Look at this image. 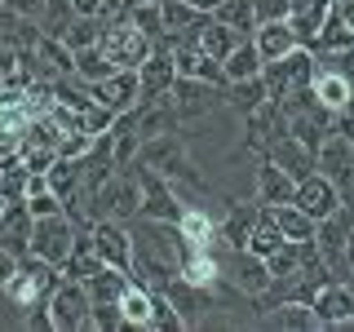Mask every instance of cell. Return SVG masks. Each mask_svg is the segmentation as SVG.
Here are the masks:
<instances>
[{"instance_id":"obj_12","label":"cell","mask_w":354,"mask_h":332,"mask_svg":"<svg viewBox=\"0 0 354 332\" xmlns=\"http://www.w3.org/2000/svg\"><path fill=\"white\" fill-rule=\"evenodd\" d=\"M129 169L138 173V182H142V213L138 217H155V221H177L182 217L186 204L177 199L169 177H160L155 169H147V164H129Z\"/></svg>"},{"instance_id":"obj_38","label":"cell","mask_w":354,"mask_h":332,"mask_svg":"<svg viewBox=\"0 0 354 332\" xmlns=\"http://www.w3.org/2000/svg\"><path fill=\"white\" fill-rule=\"evenodd\" d=\"M88 328H97V332H115V328H124L120 302H93V310H88Z\"/></svg>"},{"instance_id":"obj_39","label":"cell","mask_w":354,"mask_h":332,"mask_svg":"<svg viewBox=\"0 0 354 332\" xmlns=\"http://www.w3.org/2000/svg\"><path fill=\"white\" fill-rule=\"evenodd\" d=\"M71 9L80 18H102V22H111V18H120L124 0H71Z\"/></svg>"},{"instance_id":"obj_33","label":"cell","mask_w":354,"mask_h":332,"mask_svg":"<svg viewBox=\"0 0 354 332\" xmlns=\"http://www.w3.org/2000/svg\"><path fill=\"white\" fill-rule=\"evenodd\" d=\"M111 71H115V62L106 58L102 44H84V49H75V80L97 84V80H106Z\"/></svg>"},{"instance_id":"obj_8","label":"cell","mask_w":354,"mask_h":332,"mask_svg":"<svg viewBox=\"0 0 354 332\" xmlns=\"http://www.w3.org/2000/svg\"><path fill=\"white\" fill-rule=\"evenodd\" d=\"M75 221L66 213H53V217H36V226H31V257L49 261L62 270V261L71 257V243H75Z\"/></svg>"},{"instance_id":"obj_27","label":"cell","mask_w":354,"mask_h":332,"mask_svg":"<svg viewBox=\"0 0 354 332\" xmlns=\"http://www.w3.org/2000/svg\"><path fill=\"white\" fill-rule=\"evenodd\" d=\"M221 71H226V84L261 75V53H257V44H252V36H243L235 49H230L226 58H221Z\"/></svg>"},{"instance_id":"obj_9","label":"cell","mask_w":354,"mask_h":332,"mask_svg":"<svg viewBox=\"0 0 354 332\" xmlns=\"http://www.w3.org/2000/svg\"><path fill=\"white\" fill-rule=\"evenodd\" d=\"M97 44L106 49V58L115 66H133V71H138V66L151 58V49H155V40L142 36L129 18H111L102 27V40H97Z\"/></svg>"},{"instance_id":"obj_36","label":"cell","mask_w":354,"mask_h":332,"mask_svg":"<svg viewBox=\"0 0 354 332\" xmlns=\"http://www.w3.org/2000/svg\"><path fill=\"white\" fill-rule=\"evenodd\" d=\"M213 18H221L226 27H235L239 36H252V27H257V18H252V0H221L213 9Z\"/></svg>"},{"instance_id":"obj_28","label":"cell","mask_w":354,"mask_h":332,"mask_svg":"<svg viewBox=\"0 0 354 332\" xmlns=\"http://www.w3.org/2000/svg\"><path fill=\"white\" fill-rule=\"evenodd\" d=\"M341 49H354V27L346 22V14L337 9V0H332L324 27H319V44H315V53H341Z\"/></svg>"},{"instance_id":"obj_44","label":"cell","mask_w":354,"mask_h":332,"mask_svg":"<svg viewBox=\"0 0 354 332\" xmlns=\"http://www.w3.org/2000/svg\"><path fill=\"white\" fill-rule=\"evenodd\" d=\"M346 279L354 284V235H350V243H346Z\"/></svg>"},{"instance_id":"obj_17","label":"cell","mask_w":354,"mask_h":332,"mask_svg":"<svg viewBox=\"0 0 354 332\" xmlns=\"http://www.w3.org/2000/svg\"><path fill=\"white\" fill-rule=\"evenodd\" d=\"M292 199H297V204H301V208H306V213L315 217V221H324L328 213H337V208L346 204V199H341V191L328 182L324 173H310V177H301V182H297V195H292Z\"/></svg>"},{"instance_id":"obj_35","label":"cell","mask_w":354,"mask_h":332,"mask_svg":"<svg viewBox=\"0 0 354 332\" xmlns=\"http://www.w3.org/2000/svg\"><path fill=\"white\" fill-rule=\"evenodd\" d=\"M279 243H283V230L270 221V213H266V204H261V217H257V226H252V235H248V252H257V257H270Z\"/></svg>"},{"instance_id":"obj_6","label":"cell","mask_w":354,"mask_h":332,"mask_svg":"<svg viewBox=\"0 0 354 332\" xmlns=\"http://www.w3.org/2000/svg\"><path fill=\"white\" fill-rule=\"evenodd\" d=\"M88 310H93V297L80 279H62L53 284L49 293V319H53V332H84L88 328Z\"/></svg>"},{"instance_id":"obj_13","label":"cell","mask_w":354,"mask_h":332,"mask_svg":"<svg viewBox=\"0 0 354 332\" xmlns=\"http://www.w3.org/2000/svg\"><path fill=\"white\" fill-rule=\"evenodd\" d=\"M88 239H93L97 257H102L106 266H115V270L129 275V266H133V235H129V221L97 217L93 226H88Z\"/></svg>"},{"instance_id":"obj_25","label":"cell","mask_w":354,"mask_h":332,"mask_svg":"<svg viewBox=\"0 0 354 332\" xmlns=\"http://www.w3.org/2000/svg\"><path fill=\"white\" fill-rule=\"evenodd\" d=\"M310 89H315V98H319L328 111H346L350 98H354L350 75L337 71V66H319V71H315V84H310Z\"/></svg>"},{"instance_id":"obj_11","label":"cell","mask_w":354,"mask_h":332,"mask_svg":"<svg viewBox=\"0 0 354 332\" xmlns=\"http://www.w3.org/2000/svg\"><path fill=\"white\" fill-rule=\"evenodd\" d=\"M283 133H288V116H283L279 98H266L257 111H248V116H243V147L257 155V160L283 138Z\"/></svg>"},{"instance_id":"obj_23","label":"cell","mask_w":354,"mask_h":332,"mask_svg":"<svg viewBox=\"0 0 354 332\" xmlns=\"http://www.w3.org/2000/svg\"><path fill=\"white\" fill-rule=\"evenodd\" d=\"M266 155H270V160L279 164V169H283L288 177H292V182H301V177H310V173H319V169H315V151H310L306 142H297L292 133H283V138L274 142V147L266 151Z\"/></svg>"},{"instance_id":"obj_5","label":"cell","mask_w":354,"mask_h":332,"mask_svg":"<svg viewBox=\"0 0 354 332\" xmlns=\"http://www.w3.org/2000/svg\"><path fill=\"white\" fill-rule=\"evenodd\" d=\"M315 71H319V53L306 49V44H297L292 53H283V58L261 66V80L270 89V98H283V93H292V89L315 84Z\"/></svg>"},{"instance_id":"obj_19","label":"cell","mask_w":354,"mask_h":332,"mask_svg":"<svg viewBox=\"0 0 354 332\" xmlns=\"http://www.w3.org/2000/svg\"><path fill=\"white\" fill-rule=\"evenodd\" d=\"M31 226H36V217H31L27 199H9L5 213H0V243L14 248L18 257H27L31 252Z\"/></svg>"},{"instance_id":"obj_2","label":"cell","mask_w":354,"mask_h":332,"mask_svg":"<svg viewBox=\"0 0 354 332\" xmlns=\"http://www.w3.org/2000/svg\"><path fill=\"white\" fill-rule=\"evenodd\" d=\"M315 169L324 173L332 186H337L346 204H354V142L337 124H332L324 133V142L315 147Z\"/></svg>"},{"instance_id":"obj_22","label":"cell","mask_w":354,"mask_h":332,"mask_svg":"<svg viewBox=\"0 0 354 332\" xmlns=\"http://www.w3.org/2000/svg\"><path fill=\"white\" fill-rule=\"evenodd\" d=\"M252 44H257V53H261V66L266 62H274V58H283V53H292L297 44V31H292V22H257L252 27Z\"/></svg>"},{"instance_id":"obj_18","label":"cell","mask_w":354,"mask_h":332,"mask_svg":"<svg viewBox=\"0 0 354 332\" xmlns=\"http://www.w3.org/2000/svg\"><path fill=\"white\" fill-rule=\"evenodd\" d=\"M257 328H274V332H315L319 328V315L315 306L306 302H274L270 310L257 315Z\"/></svg>"},{"instance_id":"obj_29","label":"cell","mask_w":354,"mask_h":332,"mask_svg":"<svg viewBox=\"0 0 354 332\" xmlns=\"http://www.w3.org/2000/svg\"><path fill=\"white\" fill-rule=\"evenodd\" d=\"M120 315H124V328H147L151 332V288L129 279L124 293H120Z\"/></svg>"},{"instance_id":"obj_7","label":"cell","mask_w":354,"mask_h":332,"mask_svg":"<svg viewBox=\"0 0 354 332\" xmlns=\"http://www.w3.org/2000/svg\"><path fill=\"white\" fill-rule=\"evenodd\" d=\"M169 102L177 111V120L191 124V120H204V116H213V111L226 107V93H221V84L195 80V75H177L173 89H169Z\"/></svg>"},{"instance_id":"obj_15","label":"cell","mask_w":354,"mask_h":332,"mask_svg":"<svg viewBox=\"0 0 354 332\" xmlns=\"http://www.w3.org/2000/svg\"><path fill=\"white\" fill-rule=\"evenodd\" d=\"M315 315H319V328H354V284L328 279L315 293Z\"/></svg>"},{"instance_id":"obj_30","label":"cell","mask_w":354,"mask_h":332,"mask_svg":"<svg viewBox=\"0 0 354 332\" xmlns=\"http://www.w3.org/2000/svg\"><path fill=\"white\" fill-rule=\"evenodd\" d=\"M120 18H129L133 27H138L142 36H151V40L164 36V0H124Z\"/></svg>"},{"instance_id":"obj_26","label":"cell","mask_w":354,"mask_h":332,"mask_svg":"<svg viewBox=\"0 0 354 332\" xmlns=\"http://www.w3.org/2000/svg\"><path fill=\"white\" fill-rule=\"evenodd\" d=\"M102 257H97V248H93V239H88V230H80V235H75V243H71V257L62 261V275L66 279H93L97 270H102Z\"/></svg>"},{"instance_id":"obj_37","label":"cell","mask_w":354,"mask_h":332,"mask_svg":"<svg viewBox=\"0 0 354 332\" xmlns=\"http://www.w3.org/2000/svg\"><path fill=\"white\" fill-rule=\"evenodd\" d=\"M102 27H106V22L102 18H80V14H75V22H71V27H66V49H84V44H97V40H102Z\"/></svg>"},{"instance_id":"obj_20","label":"cell","mask_w":354,"mask_h":332,"mask_svg":"<svg viewBox=\"0 0 354 332\" xmlns=\"http://www.w3.org/2000/svg\"><path fill=\"white\" fill-rule=\"evenodd\" d=\"M292 195H297V182L270 160V155H261L257 160V182H252V199H257V204H283V199H292Z\"/></svg>"},{"instance_id":"obj_45","label":"cell","mask_w":354,"mask_h":332,"mask_svg":"<svg viewBox=\"0 0 354 332\" xmlns=\"http://www.w3.org/2000/svg\"><path fill=\"white\" fill-rule=\"evenodd\" d=\"M350 84H354V80H350ZM350 111H354V98H350Z\"/></svg>"},{"instance_id":"obj_3","label":"cell","mask_w":354,"mask_h":332,"mask_svg":"<svg viewBox=\"0 0 354 332\" xmlns=\"http://www.w3.org/2000/svg\"><path fill=\"white\" fill-rule=\"evenodd\" d=\"M217 261H221V279L235 288V293H243L248 302H257L274 279L266 257H257V252H248V248H217Z\"/></svg>"},{"instance_id":"obj_16","label":"cell","mask_w":354,"mask_h":332,"mask_svg":"<svg viewBox=\"0 0 354 332\" xmlns=\"http://www.w3.org/2000/svg\"><path fill=\"white\" fill-rule=\"evenodd\" d=\"M261 217V204H243V199H226L217 217V248H248V235Z\"/></svg>"},{"instance_id":"obj_34","label":"cell","mask_w":354,"mask_h":332,"mask_svg":"<svg viewBox=\"0 0 354 332\" xmlns=\"http://www.w3.org/2000/svg\"><path fill=\"white\" fill-rule=\"evenodd\" d=\"M129 279H133V275L115 270V266H102L93 279H84V288H88V297H93V302H120V293H124Z\"/></svg>"},{"instance_id":"obj_40","label":"cell","mask_w":354,"mask_h":332,"mask_svg":"<svg viewBox=\"0 0 354 332\" xmlns=\"http://www.w3.org/2000/svg\"><path fill=\"white\" fill-rule=\"evenodd\" d=\"M292 14V0H252V18L257 22H283Z\"/></svg>"},{"instance_id":"obj_43","label":"cell","mask_w":354,"mask_h":332,"mask_svg":"<svg viewBox=\"0 0 354 332\" xmlns=\"http://www.w3.org/2000/svg\"><path fill=\"white\" fill-rule=\"evenodd\" d=\"M14 270H18V252H14V248H5V243H0V297H5L9 279H14Z\"/></svg>"},{"instance_id":"obj_4","label":"cell","mask_w":354,"mask_h":332,"mask_svg":"<svg viewBox=\"0 0 354 332\" xmlns=\"http://www.w3.org/2000/svg\"><path fill=\"white\" fill-rule=\"evenodd\" d=\"M62 279V270L58 266H49V261H40V257H18V270H14V279H9L5 288V297L14 302L18 310H27V306H40V302H49V293H53V284Z\"/></svg>"},{"instance_id":"obj_42","label":"cell","mask_w":354,"mask_h":332,"mask_svg":"<svg viewBox=\"0 0 354 332\" xmlns=\"http://www.w3.org/2000/svg\"><path fill=\"white\" fill-rule=\"evenodd\" d=\"M5 9H14L18 18H31L40 27L44 22V9H49V0H5Z\"/></svg>"},{"instance_id":"obj_14","label":"cell","mask_w":354,"mask_h":332,"mask_svg":"<svg viewBox=\"0 0 354 332\" xmlns=\"http://www.w3.org/2000/svg\"><path fill=\"white\" fill-rule=\"evenodd\" d=\"M88 93H93V102H102L111 116H120V111H129V107L142 102V75L133 71V66H115L106 80L88 84Z\"/></svg>"},{"instance_id":"obj_10","label":"cell","mask_w":354,"mask_h":332,"mask_svg":"<svg viewBox=\"0 0 354 332\" xmlns=\"http://www.w3.org/2000/svg\"><path fill=\"white\" fill-rule=\"evenodd\" d=\"M350 235H354V204H341L337 213H328L319 221V230H315V248H319V257L332 266L337 279H346V243H350Z\"/></svg>"},{"instance_id":"obj_21","label":"cell","mask_w":354,"mask_h":332,"mask_svg":"<svg viewBox=\"0 0 354 332\" xmlns=\"http://www.w3.org/2000/svg\"><path fill=\"white\" fill-rule=\"evenodd\" d=\"M177 235H182V243H195V248H217V213L186 204L182 217H177Z\"/></svg>"},{"instance_id":"obj_24","label":"cell","mask_w":354,"mask_h":332,"mask_svg":"<svg viewBox=\"0 0 354 332\" xmlns=\"http://www.w3.org/2000/svg\"><path fill=\"white\" fill-rule=\"evenodd\" d=\"M266 213H270V221L283 230V239H315L319 221L306 213L297 199H283V204H266Z\"/></svg>"},{"instance_id":"obj_32","label":"cell","mask_w":354,"mask_h":332,"mask_svg":"<svg viewBox=\"0 0 354 332\" xmlns=\"http://www.w3.org/2000/svg\"><path fill=\"white\" fill-rule=\"evenodd\" d=\"M239 40H243L239 31H235V27H226V22H221V18H213V14L204 18V27H199V49H204L208 58H217V62L226 58V53L235 49Z\"/></svg>"},{"instance_id":"obj_31","label":"cell","mask_w":354,"mask_h":332,"mask_svg":"<svg viewBox=\"0 0 354 332\" xmlns=\"http://www.w3.org/2000/svg\"><path fill=\"white\" fill-rule=\"evenodd\" d=\"M221 93H226V107H230V111H235V116L243 120L248 111H257V107L266 102V98H270V89H266L261 75H252V80H235V84H226Z\"/></svg>"},{"instance_id":"obj_1","label":"cell","mask_w":354,"mask_h":332,"mask_svg":"<svg viewBox=\"0 0 354 332\" xmlns=\"http://www.w3.org/2000/svg\"><path fill=\"white\" fill-rule=\"evenodd\" d=\"M88 213H93V221L97 217L133 221V217L142 213V182H138V173H133L129 164H124V169H115L93 195H88Z\"/></svg>"},{"instance_id":"obj_41","label":"cell","mask_w":354,"mask_h":332,"mask_svg":"<svg viewBox=\"0 0 354 332\" xmlns=\"http://www.w3.org/2000/svg\"><path fill=\"white\" fill-rule=\"evenodd\" d=\"M22 328H27V332H53L49 302H40V306H27V315H22Z\"/></svg>"}]
</instances>
